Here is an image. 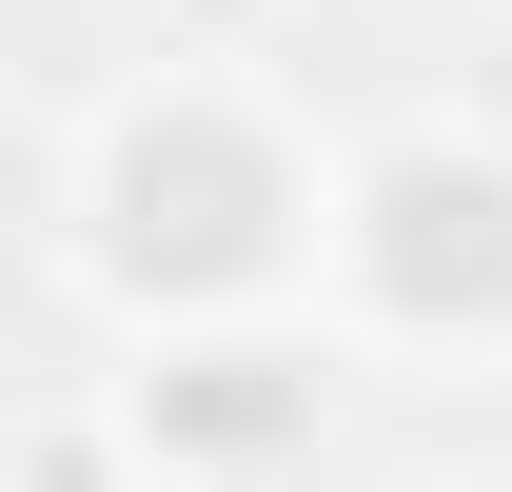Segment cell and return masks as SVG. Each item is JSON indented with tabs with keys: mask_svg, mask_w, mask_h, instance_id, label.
Returning a JSON list of instances; mask_svg holds the SVG:
<instances>
[{
	"mask_svg": "<svg viewBox=\"0 0 512 492\" xmlns=\"http://www.w3.org/2000/svg\"><path fill=\"white\" fill-rule=\"evenodd\" d=\"M316 335L394 374H512V119H394L335 158Z\"/></svg>",
	"mask_w": 512,
	"mask_h": 492,
	"instance_id": "7a4b0ae2",
	"label": "cell"
},
{
	"mask_svg": "<svg viewBox=\"0 0 512 492\" xmlns=\"http://www.w3.org/2000/svg\"><path fill=\"white\" fill-rule=\"evenodd\" d=\"M0 492H20V433H0Z\"/></svg>",
	"mask_w": 512,
	"mask_h": 492,
	"instance_id": "277c9868",
	"label": "cell"
},
{
	"mask_svg": "<svg viewBox=\"0 0 512 492\" xmlns=\"http://www.w3.org/2000/svg\"><path fill=\"white\" fill-rule=\"evenodd\" d=\"M316 433H335L316 296L296 315H178V335H138V374H119V453L158 492H276V473H316Z\"/></svg>",
	"mask_w": 512,
	"mask_h": 492,
	"instance_id": "3957f363",
	"label": "cell"
},
{
	"mask_svg": "<svg viewBox=\"0 0 512 492\" xmlns=\"http://www.w3.org/2000/svg\"><path fill=\"white\" fill-rule=\"evenodd\" d=\"M453 492H512V473H453Z\"/></svg>",
	"mask_w": 512,
	"mask_h": 492,
	"instance_id": "5b68a950",
	"label": "cell"
},
{
	"mask_svg": "<svg viewBox=\"0 0 512 492\" xmlns=\"http://www.w3.org/2000/svg\"><path fill=\"white\" fill-rule=\"evenodd\" d=\"M316 197L335 158L276 119V79L237 60H158L138 99H99L79 138V296L119 315V335H178V315H296L316 296Z\"/></svg>",
	"mask_w": 512,
	"mask_h": 492,
	"instance_id": "6da1fadb",
	"label": "cell"
}]
</instances>
